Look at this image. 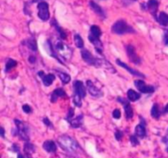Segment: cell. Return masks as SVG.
Returning <instances> with one entry per match:
<instances>
[{
  "instance_id": "836d02e7",
  "label": "cell",
  "mask_w": 168,
  "mask_h": 158,
  "mask_svg": "<svg viewBox=\"0 0 168 158\" xmlns=\"http://www.w3.org/2000/svg\"><path fill=\"white\" fill-rule=\"evenodd\" d=\"M22 109H23V111L24 112H26V113H30L31 112V108H30V106L27 105V104H25V105H23V106H22Z\"/></svg>"
},
{
  "instance_id": "b9f144b4",
  "label": "cell",
  "mask_w": 168,
  "mask_h": 158,
  "mask_svg": "<svg viewBox=\"0 0 168 158\" xmlns=\"http://www.w3.org/2000/svg\"><path fill=\"white\" fill-rule=\"evenodd\" d=\"M165 112L168 113V104L166 105V107H165Z\"/></svg>"
},
{
  "instance_id": "83f0119b",
  "label": "cell",
  "mask_w": 168,
  "mask_h": 158,
  "mask_svg": "<svg viewBox=\"0 0 168 158\" xmlns=\"http://www.w3.org/2000/svg\"><path fill=\"white\" fill-rule=\"evenodd\" d=\"M16 65H17V62H16V60H12V59H9V60H7V64H6L5 71L6 72L10 71V70L12 69L13 68H15Z\"/></svg>"
},
{
  "instance_id": "7402d4cb",
  "label": "cell",
  "mask_w": 168,
  "mask_h": 158,
  "mask_svg": "<svg viewBox=\"0 0 168 158\" xmlns=\"http://www.w3.org/2000/svg\"><path fill=\"white\" fill-rule=\"evenodd\" d=\"M24 152L26 154V156L30 157L31 154L35 153V145L26 142L25 143V145H24Z\"/></svg>"
},
{
  "instance_id": "ee69618b",
  "label": "cell",
  "mask_w": 168,
  "mask_h": 158,
  "mask_svg": "<svg viewBox=\"0 0 168 158\" xmlns=\"http://www.w3.org/2000/svg\"><path fill=\"white\" fill-rule=\"evenodd\" d=\"M38 1H39V0H32L31 3H36V2H38Z\"/></svg>"
},
{
  "instance_id": "1f68e13d",
  "label": "cell",
  "mask_w": 168,
  "mask_h": 158,
  "mask_svg": "<svg viewBox=\"0 0 168 158\" xmlns=\"http://www.w3.org/2000/svg\"><path fill=\"white\" fill-rule=\"evenodd\" d=\"M112 116H113V118L117 119V120L120 119V118H121V113L120 109H114L113 112H112Z\"/></svg>"
},
{
  "instance_id": "4dcf8cb0",
  "label": "cell",
  "mask_w": 168,
  "mask_h": 158,
  "mask_svg": "<svg viewBox=\"0 0 168 158\" xmlns=\"http://www.w3.org/2000/svg\"><path fill=\"white\" fill-rule=\"evenodd\" d=\"M130 143H131V145H132V146H134V147H135V146H137V145H139V144H140V142H139V140H138V138H137V136H135V135L130 136Z\"/></svg>"
},
{
  "instance_id": "44dd1931",
  "label": "cell",
  "mask_w": 168,
  "mask_h": 158,
  "mask_svg": "<svg viewBox=\"0 0 168 158\" xmlns=\"http://www.w3.org/2000/svg\"><path fill=\"white\" fill-rule=\"evenodd\" d=\"M157 22H159L162 26H167L168 25V14L166 12H160L159 16L157 17Z\"/></svg>"
},
{
  "instance_id": "2e32d148",
  "label": "cell",
  "mask_w": 168,
  "mask_h": 158,
  "mask_svg": "<svg viewBox=\"0 0 168 158\" xmlns=\"http://www.w3.org/2000/svg\"><path fill=\"white\" fill-rule=\"evenodd\" d=\"M135 136L141 138L146 136V129H145V125L143 124V120L140 124H139L135 127Z\"/></svg>"
},
{
  "instance_id": "7dc6e473",
  "label": "cell",
  "mask_w": 168,
  "mask_h": 158,
  "mask_svg": "<svg viewBox=\"0 0 168 158\" xmlns=\"http://www.w3.org/2000/svg\"><path fill=\"white\" fill-rule=\"evenodd\" d=\"M67 158H75V157H67Z\"/></svg>"
},
{
  "instance_id": "bcb514c9",
  "label": "cell",
  "mask_w": 168,
  "mask_h": 158,
  "mask_svg": "<svg viewBox=\"0 0 168 158\" xmlns=\"http://www.w3.org/2000/svg\"><path fill=\"white\" fill-rule=\"evenodd\" d=\"M167 153H168V147H167Z\"/></svg>"
},
{
  "instance_id": "f6af8a7d",
  "label": "cell",
  "mask_w": 168,
  "mask_h": 158,
  "mask_svg": "<svg viewBox=\"0 0 168 158\" xmlns=\"http://www.w3.org/2000/svg\"><path fill=\"white\" fill-rule=\"evenodd\" d=\"M129 1H133V2H135V1H137V0H129Z\"/></svg>"
},
{
  "instance_id": "6da1fadb",
  "label": "cell",
  "mask_w": 168,
  "mask_h": 158,
  "mask_svg": "<svg viewBox=\"0 0 168 158\" xmlns=\"http://www.w3.org/2000/svg\"><path fill=\"white\" fill-rule=\"evenodd\" d=\"M58 142L60 147L67 153H76L80 149V146L76 140L68 135L63 134L58 138Z\"/></svg>"
},
{
  "instance_id": "277c9868",
  "label": "cell",
  "mask_w": 168,
  "mask_h": 158,
  "mask_svg": "<svg viewBox=\"0 0 168 158\" xmlns=\"http://www.w3.org/2000/svg\"><path fill=\"white\" fill-rule=\"evenodd\" d=\"M38 16L43 21L46 22L50 17L49 3L46 2H39L38 4Z\"/></svg>"
},
{
  "instance_id": "d4e9b609",
  "label": "cell",
  "mask_w": 168,
  "mask_h": 158,
  "mask_svg": "<svg viewBox=\"0 0 168 158\" xmlns=\"http://www.w3.org/2000/svg\"><path fill=\"white\" fill-rule=\"evenodd\" d=\"M26 44L29 49H31L33 51H36L38 49L37 43H36V40H35V38H30L26 40Z\"/></svg>"
},
{
  "instance_id": "30bf717a",
  "label": "cell",
  "mask_w": 168,
  "mask_h": 158,
  "mask_svg": "<svg viewBox=\"0 0 168 158\" xmlns=\"http://www.w3.org/2000/svg\"><path fill=\"white\" fill-rule=\"evenodd\" d=\"M117 101H120L121 103L123 104L124 105V109H125V117L127 120H130L133 118V115H134V113H133V109L130 106V102L128 101H126L125 99L121 98V97H118L117 98Z\"/></svg>"
},
{
  "instance_id": "7a4b0ae2",
  "label": "cell",
  "mask_w": 168,
  "mask_h": 158,
  "mask_svg": "<svg viewBox=\"0 0 168 158\" xmlns=\"http://www.w3.org/2000/svg\"><path fill=\"white\" fill-rule=\"evenodd\" d=\"M14 122L16 124V129L12 131V134L14 136L18 135L22 140L28 142L30 140V130L27 124H26L23 121L19 120H15Z\"/></svg>"
},
{
  "instance_id": "e575fe53",
  "label": "cell",
  "mask_w": 168,
  "mask_h": 158,
  "mask_svg": "<svg viewBox=\"0 0 168 158\" xmlns=\"http://www.w3.org/2000/svg\"><path fill=\"white\" fill-rule=\"evenodd\" d=\"M115 137H116V139L117 140V141H120L121 138H122V137H123V133L121 132V131H117L116 133H115Z\"/></svg>"
},
{
  "instance_id": "4316f807",
  "label": "cell",
  "mask_w": 168,
  "mask_h": 158,
  "mask_svg": "<svg viewBox=\"0 0 168 158\" xmlns=\"http://www.w3.org/2000/svg\"><path fill=\"white\" fill-rule=\"evenodd\" d=\"M151 115H152V118H154L156 120H158L160 118L161 113H160V110H159L158 105H157V104L153 105L152 109H151Z\"/></svg>"
},
{
  "instance_id": "f1b7e54d",
  "label": "cell",
  "mask_w": 168,
  "mask_h": 158,
  "mask_svg": "<svg viewBox=\"0 0 168 158\" xmlns=\"http://www.w3.org/2000/svg\"><path fill=\"white\" fill-rule=\"evenodd\" d=\"M74 40H75V44L76 45L80 48V49H82L84 47V41H83V39L81 38V36L79 35V34H76L75 36H74Z\"/></svg>"
},
{
  "instance_id": "74e56055",
  "label": "cell",
  "mask_w": 168,
  "mask_h": 158,
  "mask_svg": "<svg viewBox=\"0 0 168 158\" xmlns=\"http://www.w3.org/2000/svg\"><path fill=\"white\" fill-rule=\"evenodd\" d=\"M29 60V62H30V64H34V63H35V57L31 55V56L29 57V60Z\"/></svg>"
},
{
  "instance_id": "52a82bcc",
  "label": "cell",
  "mask_w": 168,
  "mask_h": 158,
  "mask_svg": "<svg viewBox=\"0 0 168 158\" xmlns=\"http://www.w3.org/2000/svg\"><path fill=\"white\" fill-rule=\"evenodd\" d=\"M135 85L136 88L142 93H146V94H149V93H152L154 92V87L150 85H147L145 82L142 80H136L135 81Z\"/></svg>"
},
{
  "instance_id": "7bdbcfd3",
  "label": "cell",
  "mask_w": 168,
  "mask_h": 158,
  "mask_svg": "<svg viewBox=\"0 0 168 158\" xmlns=\"http://www.w3.org/2000/svg\"><path fill=\"white\" fill-rule=\"evenodd\" d=\"M18 158H25V157H23V155H22L21 153H19V154H18Z\"/></svg>"
},
{
  "instance_id": "ba28073f",
  "label": "cell",
  "mask_w": 168,
  "mask_h": 158,
  "mask_svg": "<svg viewBox=\"0 0 168 158\" xmlns=\"http://www.w3.org/2000/svg\"><path fill=\"white\" fill-rule=\"evenodd\" d=\"M74 94L80 96L82 99L86 96V90L84 83L81 81H75L73 83Z\"/></svg>"
},
{
  "instance_id": "d6986e66",
  "label": "cell",
  "mask_w": 168,
  "mask_h": 158,
  "mask_svg": "<svg viewBox=\"0 0 168 158\" xmlns=\"http://www.w3.org/2000/svg\"><path fill=\"white\" fill-rule=\"evenodd\" d=\"M51 25H52L53 27H54L55 29L58 31V32L59 33L61 39H63V40H64V39L66 38V33L65 32V31H64L63 29L61 28V27L58 24V22H57V21H56L55 19H54V20L51 22Z\"/></svg>"
},
{
  "instance_id": "5b68a950",
  "label": "cell",
  "mask_w": 168,
  "mask_h": 158,
  "mask_svg": "<svg viewBox=\"0 0 168 158\" xmlns=\"http://www.w3.org/2000/svg\"><path fill=\"white\" fill-rule=\"evenodd\" d=\"M81 56L83 58V60L86 62L89 65H93L94 67L99 68L98 66L100 65V60L101 59H97L95 57H93L91 53L88 50V49H83L81 51Z\"/></svg>"
},
{
  "instance_id": "f546056e",
  "label": "cell",
  "mask_w": 168,
  "mask_h": 158,
  "mask_svg": "<svg viewBox=\"0 0 168 158\" xmlns=\"http://www.w3.org/2000/svg\"><path fill=\"white\" fill-rule=\"evenodd\" d=\"M81 100L82 98L80 96L74 94V96H73V102H74V104L76 105L77 107H81L82 105Z\"/></svg>"
},
{
  "instance_id": "8992f818",
  "label": "cell",
  "mask_w": 168,
  "mask_h": 158,
  "mask_svg": "<svg viewBox=\"0 0 168 158\" xmlns=\"http://www.w3.org/2000/svg\"><path fill=\"white\" fill-rule=\"evenodd\" d=\"M125 49H126V53H127V55H128L130 61L135 64H140L141 63V60L140 58L138 56V55L136 54L135 47L131 44H129V45L125 46Z\"/></svg>"
},
{
  "instance_id": "ffe728a7",
  "label": "cell",
  "mask_w": 168,
  "mask_h": 158,
  "mask_svg": "<svg viewBox=\"0 0 168 158\" xmlns=\"http://www.w3.org/2000/svg\"><path fill=\"white\" fill-rule=\"evenodd\" d=\"M41 78H42V81H43L44 86L49 87L54 81L55 76L54 74H52V73H49V74H47V75H43Z\"/></svg>"
},
{
  "instance_id": "e0dca14e",
  "label": "cell",
  "mask_w": 168,
  "mask_h": 158,
  "mask_svg": "<svg viewBox=\"0 0 168 158\" xmlns=\"http://www.w3.org/2000/svg\"><path fill=\"white\" fill-rule=\"evenodd\" d=\"M89 6H90L91 9H92L93 11L96 14H98V15H99L100 16H102V17H104V16H105V13H104V12H103V8L98 5V4H97L95 2L90 1V2H89Z\"/></svg>"
},
{
  "instance_id": "3957f363",
  "label": "cell",
  "mask_w": 168,
  "mask_h": 158,
  "mask_svg": "<svg viewBox=\"0 0 168 158\" xmlns=\"http://www.w3.org/2000/svg\"><path fill=\"white\" fill-rule=\"evenodd\" d=\"M112 31L117 35H124L126 33L135 32L132 27L129 26L125 20L121 19L114 23L112 27Z\"/></svg>"
},
{
  "instance_id": "ac0fdd59",
  "label": "cell",
  "mask_w": 168,
  "mask_h": 158,
  "mask_svg": "<svg viewBox=\"0 0 168 158\" xmlns=\"http://www.w3.org/2000/svg\"><path fill=\"white\" fill-rule=\"evenodd\" d=\"M83 118H84V116L82 115H79L76 118H73L72 120L69 121L70 126L72 128H80L83 124Z\"/></svg>"
},
{
  "instance_id": "cb8c5ba5",
  "label": "cell",
  "mask_w": 168,
  "mask_h": 158,
  "mask_svg": "<svg viewBox=\"0 0 168 158\" xmlns=\"http://www.w3.org/2000/svg\"><path fill=\"white\" fill-rule=\"evenodd\" d=\"M90 35L93 36V37L100 38V36H102V31L99 27L96 25H93L90 27Z\"/></svg>"
},
{
  "instance_id": "d590c367",
  "label": "cell",
  "mask_w": 168,
  "mask_h": 158,
  "mask_svg": "<svg viewBox=\"0 0 168 158\" xmlns=\"http://www.w3.org/2000/svg\"><path fill=\"white\" fill-rule=\"evenodd\" d=\"M43 122L44 123V124H45V125H47L48 127H50V128H54V125H53V124L50 122V120H49V118H47V117L43 118Z\"/></svg>"
},
{
  "instance_id": "d6a6232c",
  "label": "cell",
  "mask_w": 168,
  "mask_h": 158,
  "mask_svg": "<svg viewBox=\"0 0 168 158\" xmlns=\"http://www.w3.org/2000/svg\"><path fill=\"white\" fill-rule=\"evenodd\" d=\"M73 117H74V109L70 108V109H69V112H68L67 117H66V120L69 122L70 120H72V119H73Z\"/></svg>"
},
{
  "instance_id": "f35d334b",
  "label": "cell",
  "mask_w": 168,
  "mask_h": 158,
  "mask_svg": "<svg viewBox=\"0 0 168 158\" xmlns=\"http://www.w3.org/2000/svg\"><path fill=\"white\" fill-rule=\"evenodd\" d=\"M164 44L166 45H168V35L167 34H165L164 36Z\"/></svg>"
},
{
  "instance_id": "c3c4849f",
  "label": "cell",
  "mask_w": 168,
  "mask_h": 158,
  "mask_svg": "<svg viewBox=\"0 0 168 158\" xmlns=\"http://www.w3.org/2000/svg\"><path fill=\"white\" fill-rule=\"evenodd\" d=\"M26 158H31V157H26Z\"/></svg>"
},
{
  "instance_id": "8d00e7d4",
  "label": "cell",
  "mask_w": 168,
  "mask_h": 158,
  "mask_svg": "<svg viewBox=\"0 0 168 158\" xmlns=\"http://www.w3.org/2000/svg\"><path fill=\"white\" fill-rule=\"evenodd\" d=\"M12 151H13V152H15V153H19V152H20V148H19V147L16 145V143H14V144L12 145Z\"/></svg>"
},
{
  "instance_id": "ab89813d",
  "label": "cell",
  "mask_w": 168,
  "mask_h": 158,
  "mask_svg": "<svg viewBox=\"0 0 168 158\" xmlns=\"http://www.w3.org/2000/svg\"><path fill=\"white\" fill-rule=\"evenodd\" d=\"M163 142H168V129H167V134H166V136L163 137Z\"/></svg>"
},
{
  "instance_id": "9a60e30c",
  "label": "cell",
  "mask_w": 168,
  "mask_h": 158,
  "mask_svg": "<svg viewBox=\"0 0 168 158\" xmlns=\"http://www.w3.org/2000/svg\"><path fill=\"white\" fill-rule=\"evenodd\" d=\"M43 148L49 153H55L57 152V145L52 140H48L43 142Z\"/></svg>"
},
{
  "instance_id": "5bb4252c",
  "label": "cell",
  "mask_w": 168,
  "mask_h": 158,
  "mask_svg": "<svg viewBox=\"0 0 168 158\" xmlns=\"http://www.w3.org/2000/svg\"><path fill=\"white\" fill-rule=\"evenodd\" d=\"M58 97H66V94L62 88H57L53 92L51 96V102H56Z\"/></svg>"
},
{
  "instance_id": "8fae6325",
  "label": "cell",
  "mask_w": 168,
  "mask_h": 158,
  "mask_svg": "<svg viewBox=\"0 0 168 158\" xmlns=\"http://www.w3.org/2000/svg\"><path fill=\"white\" fill-rule=\"evenodd\" d=\"M116 63H117V64H118V66H120V67H121V68H123L126 69L127 71L130 73V74H132V75H134V76L140 77H144V74H142V73H140V72L136 71V70H135V69L131 68L130 66L127 65L126 64H125L124 62H122V61H121V60H119V59H117V60H116Z\"/></svg>"
},
{
  "instance_id": "4fadbf2b",
  "label": "cell",
  "mask_w": 168,
  "mask_h": 158,
  "mask_svg": "<svg viewBox=\"0 0 168 158\" xmlns=\"http://www.w3.org/2000/svg\"><path fill=\"white\" fill-rule=\"evenodd\" d=\"M89 40L90 41V43H92L94 46V48L96 49V51L98 54L102 55L103 54V43L101 42L100 39L93 37V36L89 35Z\"/></svg>"
},
{
  "instance_id": "7c38bea8",
  "label": "cell",
  "mask_w": 168,
  "mask_h": 158,
  "mask_svg": "<svg viewBox=\"0 0 168 158\" xmlns=\"http://www.w3.org/2000/svg\"><path fill=\"white\" fill-rule=\"evenodd\" d=\"M147 9H148L151 14L152 16L156 18V20L157 21V12L158 9V5L159 3L157 0H148V2L147 3Z\"/></svg>"
},
{
  "instance_id": "9c48e42d",
  "label": "cell",
  "mask_w": 168,
  "mask_h": 158,
  "mask_svg": "<svg viewBox=\"0 0 168 158\" xmlns=\"http://www.w3.org/2000/svg\"><path fill=\"white\" fill-rule=\"evenodd\" d=\"M86 87L87 89H88V92H89V94L92 96H94V97H97V98H99L103 96V92L97 88V87L94 86V84L90 80H88L86 82Z\"/></svg>"
},
{
  "instance_id": "603a6c76",
  "label": "cell",
  "mask_w": 168,
  "mask_h": 158,
  "mask_svg": "<svg viewBox=\"0 0 168 158\" xmlns=\"http://www.w3.org/2000/svg\"><path fill=\"white\" fill-rule=\"evenodd\" d=\"M127 97H128L129 101H138L139 99L140 98V94L136 92L135 91H134L132 89H130L127 92Z\"/></svg>"
},
{
  "instance_id": "484cf974",
  "label": "cell",
  "mask_w": 168,
  "mask_h": 158,
  "mask_svg": "<svg viewBox=\"0 0 168 158\" xmlns=\"http://www.w3.org/2000/svg\"><path fill=\"white\" fill-rule=\"evenodd\" d=\"M58 76L59 77V78L61 79L62 82L63 84H67L69 83L70 81V76L69 74L66 73H63V72H58Z\"/></svg>"
},
{
  "instance_id": "60d3db41",
  "label": "cell",
  "mask_w": 168,
  "mask_h": 158,
  "mask_svg": "<svg viewBox=\"0 0 168 158\" xmlns=\"http://www.w3.org/2000/svg\"><path fill=\"white\" fill-rule=\"evenodd\" d=\"M4 133H5V131H4V129H3V128L2 127V128H1V133H0V134H1V137H4Z\"/></svg>"
}]
</instances>
